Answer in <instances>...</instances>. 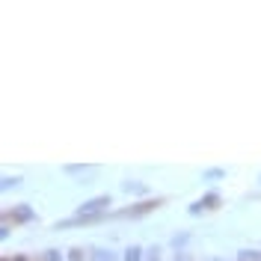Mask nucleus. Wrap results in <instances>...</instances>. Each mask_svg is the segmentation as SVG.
I'll use <instances>...</instances> for the list:
<instances>
[{"mask_svg": "<svg viewBox=\"0 0 261 261\" xmlns=\"http://www.w3.org/2000/svg\"><path fill=\"white\" fill-rule=\"evenodd\" d=\"M42 261H68V258H65L60 249H45L42 252Z\"/></svg>", "mask_w": 261, "mask_h": 261, "instance_id": "ddd939ff", "label": "nucleus"}, {"mask_svg": "<svg viewBox=\"0 0 261 261\" xmlns=\"http://www.w3.org/2000/svg\"><path fill=\"white\" fill-rule=\"evenodd\" d=\"M6 220H12L15 226H30V223H36V211H33V205L21 202V205H12V211L6 214Z\"/></svg>", "mask_w": 261, "mask_h": 261, "instance_id": "7ed1b4c3", "label": "nucleus"}, {"mask_svg": "<svg viewBox=\"0 0 261 261\" xmlns=\"http://www.w3.org/2000/svg\"><path fill=\"white\" fill-rule=\"evenodd\" d=\"M161 246H151V249H146V261H161Z\"/></svg>", "mask_w": 261, "mask_h": 261, "instance_id": "2eb2a0df", "label": "nucleus"}, {"mask_svg": "<svg viewBox=\"0 0 261 261\" xmlns=\"http://www.w3.org/2000/svg\"><path fill=\"white\" fill-rule=\"evenodd\" d=\"M68 261H89V258L83 255V246H71L68 249Z\"/></svg>", "mask_w": 261, "mask_h": 261, "instance_id": "4468645a", "label": "nucleus"}, {"mask_svg": "<svg viewBox=\"0 0 261 261\" xmlns=\"http://www.w3.org/2000/svg\"><path fill=\"white\" fill-rule=\"evenodd\" d=\"M12 261H27V258H24V255H15V258H12Z\"/></svg>", "mask_w": 261, "mask_h": 261, "instance_id": "a211bd4d", "label": "nucleus"}, {"mask_svg": "<svg viewBox=\"0 0 261 261\" xmlns=\"http://www.w3.org/2000/svg\"><path fill=\"white\" fill-rule=\"evenodd\" d=\"M63 172L65 175H77L81 184H83V175H86V172H95V166H92V163H65Z\"/></svg>", "mask_w": 261, "mask_h": 261, "instance_id": "39448f33", "label": "nucleus"}, {"mask_svg": "<svg viewBox=\"0 0 261 261\" xmlns=\"http://www.w3.org/2000/svg\"><path fill=\"white\" fill-rule=\"evenodd\" d=\"M122 193H128V196H140V199H151V190H148V184L146 181H137V178H128V181H122Z\"/></svg>", "mask_w": 261, "mask_h": 261, "instance_id": "20e7f679", "label": "nucleus"}, {"mask_svg": "<svg viewBox=\"0 0 261 261\" xmlns=\"http://www.w3.org/2000/svg\"><path fill=\"white\" fill-rule=\"evenodd\" d=\"M258 184H261V178H258Z\"/></svg>", "mask_w": 261, "mask_h": 261, "instance_id": "4be33fe9", "label": "nucleus"}, {"mask_svg": "<svg viewBox=\"0 0 261 261\" xmlns=\"http://www.w3.org/2000/svg\"><path fill=\"white\" fill-rule=\"evenodd\" d=\"M163 202V196H154V199H140V202H134L130 208H122V211H113L110 217H116V220H140V217H146V214L158 211Z\"/></svg>", "mask_w": 261, "mask_h": 261, "instance_id": "f257e3e1", "label": "nucleus"}, {"mask_svg": "<svg viewBox=\"0 0 261 261\" xmlns=\"http://www.w3.org/2000/svg\"><path fill=\"white\" fill-rule=\"evenodd\" d=\"M208 261H226V258H208Z\"/></svg>", "mask_w": 261, "mask_h": 261, "instance_id": "aec40b11", "label": "nucleus"}, {"mask_svg": "<svg viewBox=\"0 0 261 261\" xmlns=\"http://www.w3.org/2000/svg\"><path fill=\"white\" fill-rule=\"evenodd\" d=\"M238 261H261V249H241Z\"/></svg>", "mask_w": 261, "mask_h": 261, "instance_id": "f8f14e48", "label": "nucleus"}, {"mask_svg": "<svg viewBox=\"0 0 261 261\" xmlns=\"http://www.w3.org/2000/svg\"><path fill=\"white\" fill-rule=\"evenodd\" d=\"M21 184H24V178H21V175H3V181H0V190H3V193H9V190H18Z\"/></svg>", "mask_w": 261, "mask_h": 261, "instance_id": "9d476101", "label": "nucleus"}, {"mask_svg": "<svg viewBox=\"0 0 261 261\" xmlns=\"http://www.w3.org/2000/svg\"><path fill=\"white\" fill-rule=\"evenodd\" d=\"M3 261H9V258H3Z\"/></svg>", "mask_w": 261, "mask_h": 261, "instance_id": "412c9836", "label": "nucleus"}, {"mask_svg": "<svg viewBox=\"0 0 261 261\" xmlns=\"http://www.w3.org/2000/svg\"><path fill=\"white\" fill-rule=\"evenodd\" d=\"M223 178H226V169L223 166H211V169L202 172V181H223Z\"/></svg>", "mask_w": 261, "mask_h": 261, "instance_id": "9b49d317", "label": "nucleus"}, {"mask_svg": "<svg viewBox=\"0 0 261 261\" xmlns=\"http://www.w3.org/2000/svg\"><path fill=\"white\" fill-rule=\"evenodd\" d=\"M172 261H187V258H184V255H178V258H172Z\"/></svg>", "mask_w": 261, "mask_h": 261, "instance_id": "6ab92c4d", "label": "nucleus"}, {"mask_svg": "<svg viewBox=\"0 0 261 261\" xmlns=\"http://www.w3.org/2000/svg\"><path fill=\"white\" fill-rule=\"evenodd\" d=\"M199 202H202V208H205V214H208V211H217L223 199H220V193H217V190H211V193H205V196H202Z\"/></svg>", "mask_w": 261, "mask_h": 261, "instance_id": "0eeeda50", "label": "nucleus"}, {"mask_svg": "<svg viewBox=\"0 0 261 261\" xmlns=\"http://www.w3.org/2000/svg\"><path fill=\"white\" fill-rule=\"evenodd\" d=\"M9 238V220H3V226H0V241H6Z\"/></svg>", "mask_w": 261, "mask_h": 261, "instance_id": "f3484780", "label": "nucleus"}, {"mask_svg": "<svg viewBox=\"0 0 261 261\" xmlns=\"http://www.w3.org/2000/svg\"><path fill=\"white\" fill-rule=\"evenodd\" d=\"M110 205H113V196L110 193H101L92 196V199H83L77 205V217H95V214H110Z\"/></svg>", "mask_w": 261, "mask_h": 261, "instance_id": "f03ea898", "label": "nucleus"}, {"mask_svg": "<svg viewBox=\"0 0 261 261\" xmlns=\"http://www.w3.org/2000/svg\"><path fill=\"white\" fill-rule=\"evenodd\" d=\"M122 261H146V249L137 244H130L125 252H122Z\"/></svg>", "mask_w": 261, "mask_h": 261, "instance_id": "1a4fd4ad", "label": "nucleus"}, {"mask_svg": "<svg viewBox=\"0 0 261 261\" xmlns=\"http://www.w3.org/2000/svg\"><path fill=\"white\" fill-rule=\"evenodd\" d=\"M190 244V231H175L172 238H169V246L175 249V252H184V246Z\"/></svg>", "mask_w": 261, "mask_h": 261, "instance_id": "6e6552de", "label": "nucleus"}, {"mask_svg": "<svg viewBox=\"0 0 261 261\" xmlns=\"http://www.w3.org/2000/svg\"><path fill=\"white\" fill-rule=\"evenodd\" d=\"M89 261H119L113 249H107V246H92L89 249Z\"/></svg>", "mask_w": 261, "mask_h": 261, "instance_id": "423d86ee", "label": "nucleus"}, {"mask_svg": "<svg viewBox=\"0 0 261 261\" xmlns=\"http://www.w3.org/2000/svg\"><path fill=\"white\" fill-rule=\"evenodd\" d=\"M187 214H190V217H202V214H205V208H202V202H199V199H196L193 205H190V208H187Z\"/></svg>", "mask_w": 261, "mask_h": 261, "instance_id": "dca6fc26", "label": "nucleus"}]
</instances>
